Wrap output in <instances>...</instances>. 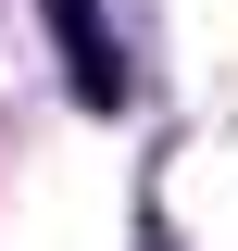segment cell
<instances>
[{
	"label": "cell",
	"mask_w": 238,
	"mask_h": 251,
	"mask_svg": "<svg viewBox=\"0 0 238 251\" xmlns=\"http://www.w3.org/2000/svg\"><path fill=\"white\" fill-rule=\"evenodd\" d=\"M50 38H63V63H75V100L113 113V100H125V63H113V38H100V13H88V0H50Z\"/></svg>",
	"instance_id": "cell-1"
},
{
	"label": "cell",
	"mask_w": 238,
	"mask_h": 251,
	"mask_svg": "<svg viewBox=\"0 0 238 251\" xmlns=\"http://www.w3.org/2000/svg\"><path fill=\"white\" fill-rule=\"evenodd\" d=\"M150 251H163V239H150Z\"/></svg>",
	"instance_id": "cell-2"
}]
</instances>
